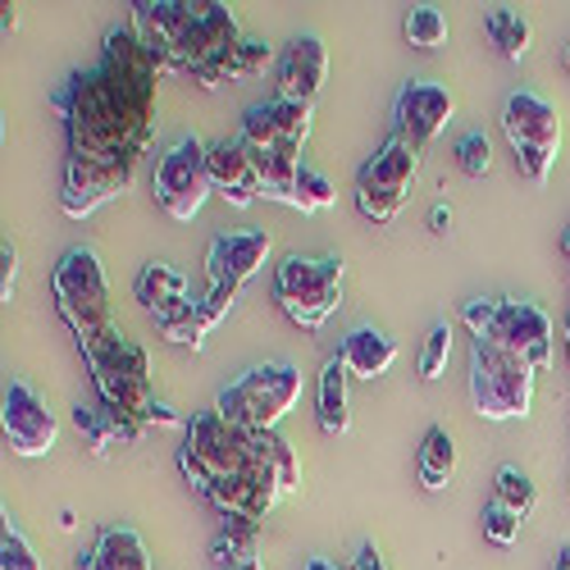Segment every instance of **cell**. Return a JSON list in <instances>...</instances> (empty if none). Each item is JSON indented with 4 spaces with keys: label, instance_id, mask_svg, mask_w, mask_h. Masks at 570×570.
Listing matches in <instances>:
<instances>
[{
    "label": "cell",
    "instance_id": "20",
    "mask_svg": "<svg viewBox=\"0 0 570 570\" xmlns=\"http://www.w3.org/2000/svg\"><path fill=\"white\" fill-rule=\"evenodd\" d=\"M73 424H78V434L87 439L91 456H101V461H106L115 448H132V443L141 439V424L119 420V415L106 411L101 402H78V406H73Z\"/></svg>",
    "mask_w": 570,
    "mask_h": 570
},
{
    "label": "cell",
    "instance_id": "42",
    "mask_svg": "<svg viewBox=\"0 0 570 570\" xmlns=\"http://www.w3.org/2000/svg\"><path fill=\"white\" fill-rule=\"evenodd\" d=\"M352 566H356V570H389V566H384V552H379L370 539L361 543V552H356V561H352Z\"/></svg>",
    "mask_w": 570,
    "mask_h": 570
},
{
    "label": "cell",
    "instance_id": "22",
    "mask_svg": "<svg viewBox=\"0 0 570 570\" xmlns=\"http://www.w3.org/2000/svg\"><path fill=\"white\" fill-rule=\"evenodd\" d=\"M78 570H151V557L132 525H110L97 534V548L78 557Z\"/></svg>",
    "mask_w": 570,
    "mask_h": 570
},
{
    "label": "cell",
    "instance_id": "26",
    "mask_svg": "<svg viewBox=\"0 0 570 570\" xmlns=\"http://www.w3.org/2000/svg\"><path fill=\"white\" fill-rule=\"evenodd\" d=\"M456 474V443L443 424H430L424 430V443H420V484L430 493H443Z\"/></svg>",
    "mask_w": 570,
    "mask_h": 570
},
{
    "label": "cell",
    "instance_id": "13",
    "mask_svg": "<svg viewBox=\"0 0 570 570\" xmlns=\"http://www.w3.org/2000/svg\"><path fill=\"white\" fill-rule=\"evenodd\" d=\"M269 252H274V237L265 228L215 237L210 252H206V278H210V288H215V283H237V288H243L252 274L265 269Z\"/></svg>",
    "mask_w": 570,
    "mask_h": 570
},
{
    "label": "cell",
    "instance_id": "7",
    "mask_svg": "<svg viewBox=\"0 0 570 570\" xmlns=\"http://www.w3.org/2000/svg\"><path fill=\"white\" fill-rule=\"evenodd\" d=\"M274 302L297 328H315L343 306V261L338 256H288L274 269Z\"/></svg>",
    "mask_w": 570,
    "mask_h": 570
},
{
    "label": "cell",
    "instance_id": "46",
    "mask_svg": "<svg viewBox=\"0 0 570 570\" xmlns=\"http://www.w3.org/2000/svg\"><path fill=\"white\" fill-rule=\"evenodd\" d=\"M552 570H570V543L557 548V566H552Z\"/></svg>",
    "mask_w": 570,
    "mask_h": 570
},
{
    "label": "cell",
    "instance_id": "23",
    "mask_svg": "<svg viewBox=\"0 0 570 570\" xmlns=\"http://www.w3.org/2000/svg\"><path fill=\"white\" fill-rule=\"evenodd\" d=\"M137 302L151 311V320H160V315H169V311H178V306H187L193 302V293H187V278L174 269V265H147L137 274Z\"/></svg>",
    "mask_w": 570,
    "mask_h": 570
},
{
    "label": "cell",
    "instance_id": "43",
    "mask_svg": "<svg viewBox=\"0 0 570 570\" xmlns=\"http://www.w3.org/2000/svg\"><path fill=\"white\" fill-rule=\"evenodd\" d=\"M430 228H434V233H448V228H452V206H448V202H439V206L430 210Z\"/></svg>",
    "mask_w": 570,
    "mask_h": 570
},
{
    "label": "cell",
    "instance_id": "21",
    "mask_svg": "<svg viewBox=\"0 0 570 570\" xmlns=\"http://www.w3.org/2000/svg\"><path fill=\"white\" fill-rule=\"evenodd\" d=\"M338 356H343V365H347L356 379H379V374H389V370L397 365V343L384 334V328L356 324L352 334L343 338Z\"/></svg>",
    "mask_w": 570,
    "mask_h": 570
},
{
    "label": "cell",
    "instance_id": "25",
    "mask_svg": "<svg viewBox=\"0 0 570 570\" xmlns=\"http://www.w3.org/2000/svg\"><path fill=\"white\" fill-rule=\"evenodd\" d=\"M261 520H224V530L210 543V570L224 566H243V561H261Z\"/></svg>",
    "mask_w": 570,
    "mask_h": 570
},
{
    "label": "cell",
    "instance_id": "15",
    "mask_svg": "<svg viewBox=\"0 0 570 570\" xmlns=\"http://www.w3.org/2000/svg\"><path fill=\"white\" fill-rule=\"evenodd\" d=\"M197 6L193 0H137L132 6V32L141 37V46L156 56V65L165 69L169 65V51H174V41L183 37V28L193 23Z\"/></svg>",
    "mask_w": 570,
    "mask_h": 570
},
{
    "label": "cell",
    "instance_id": "17",
    "mask_svg": "<svg viewBox=\"0 0 570 570\" xmlns=\"http://www.w3.org/2000/svg\"><path fill=\"white\" fill-rule=\"evenodd\" d=\"M278 498H283V489L269 480V474H228V480H215L206 493V502L224 520H261V525Z\"/></svg>",
    "mask_w": 570,
    "mask_h": 570
},
{
    "label": "cell",
    "instance_id": "16",
    "mask_svg": "<svg viewBox=\"0 0 570 570\" xmlns=\"http://www.w3.org/2000/svg\"><path fill=\"white\" fill-rule=\"evenodd\" d=\"M210 183L228 206H252L261 202V174L243 137H224L210 147Z\"/></svg>",
    "mask_w": 570,
    "mask_h": 570
},
{
    "label": "cell",
    "instance_id": "9",
    "mask_svg": "<svg viewBox=\"0 0 570 570\" xmlns=\"http://www.w3.org/2000/svg\"><path fill=\"white\" fill-rule=\"evenodd\" d=\"M156 202L169 219L187 224V219H197L206 197L215 193V183H210V147L197 137V132H183L174 147L156 160Z\"/></svg>",
    "mask_w": 570,
    "mask_h": 570
},
{
    "label": "cell",
    "instance_id": "28",
    "mask_svg": "<svg viewBox=\"0 0 570 570\" xmlns=\"http://www.w3.org/2000/svg\"><path fill=\"white\" fill-rule=\"evenodd\" d=\"M261 110H265V119L274 124V132H278L283 141H293V147H306V137H311V128H315V106L274 97V101H265Z\"/></svg>",
    "mask_w": 570,
    "mask_h": 570
},
{
    "label": "cell",
    "instance_id": "6",
    "mask_svg": "<svg viewBox=\"0 0 570 570\" xmlns=\"http://www.w3.org/2000/svg\"><path fill=\"white\" fill-rule=\"evenodd\" d=\"M461 320L474 338H493L520 352L534 370L552 365V315L520 297H474L461 306Z\"/></svg>",
    "mask_w": 570,
    "mask_h": 570
},
{
    "label": "cell",
    "instance_id": "33",
    "mask_svg": "<svg viewBox=\"0 0 570 570\" xmlns=\"http://www.w3.org/2000/svg\"><path fill=\"white\" fill-rule=\"evenodd\" d=\"M0 570H46L32 539L14 525V520H6V534H0Z\"/></svg>",
    "mask_w": 570,
    "mask_h": 570
},
{
    "label": "cell",
    "instance_id": "19",
    "mask_svg": "<svg viewBox=\"0 0 570 570\" xmlns=\"http://www.w3.org/2000/svg\"><path fill=\"white\" fill-rule=\"evenodd\" d=\"M82 361H87L91 374H119V379H137V384H151V356H147V347H141L137 338H128L119 324L110 328L97 347H87Z\"/></svg>",
    "mask_w": 570,
    "mask_h": 570
},
{
    "label": "cell",
    "instance_id": "36",
    "mask_svg": "<svg viewBox=\"0 0 570 570\" xmlns=\"http://www.w3.org/2000/svg\"><path fill=\"white\" fill-rule=\"evenodd\" d=\"M269 65H274V46L265 37H243V46H237V56H233V78L228 82L261 78Z\"/></svg>",
    "mask_w": 570,
    "mask_h": 570
},
{
    "label": "cell",
    "instance_id": "40",
    "mask_svg": "<svg viewBox=\"0 0 570 570\" xmlns=\"http://www.w3.org/2000/svg\"><path fill=\"white\" fill-rule=\"evenodd\" d=\"M233 302H237V283H215V288L202 297V324H206V334L233 311Z\"/></svg>",
    "mask_w": 570,
    "mask_h": 570
},
{
    "label": "cell",
    "instance_id": "47",
    "mask_svg": "<svg viewBox=\"0 0 570 570\" xmlns=\"http://www.w3.org/2000/svg\"><path fill=\"white\" fill-rule=\"evenodd\" d=\"M224 570H265V561H243V566H224Z\"/></svg>",
    "mask_w": 570,
    "mask_h": 570
},
{
    "label": "cell",
    "instance_id": "49",
    "mask_svg": "<svg viewBox=\"0 0 570 570\" xmlns=\"http://www.w3.org/2000/svg\"><path fill=\"white\" fill-rule=\"evenodd\" d=\"M566 65H570V46H566Z\"/></svg>",
    "mask_w": 570,
    "mask_h": 570
},
{
    "label": "cell",
    "instance_id": "35",
    "mask_svg": "<svg viewBox=\"0 0 570 570\" xmlns=\"http://www.w3.org/2000/svg\"><path fill=\"white\" fill-rule=\"evenodd\" d=\"M328 206H334V183H328L320 169L302 165V174H297V210L302 215H324Z\"/></svg>",
    "mask_w": 570,
    "mask_h": 570
},
{
    "label": "cell",
    "instance_id": "38",
    "mask_svg": "<svg viewBox=\"0 0 570 570\" xmlns=\"http://www.w3.org/2000/svg\"><path fill=\"white\" fill-rule=\"evenodd\" d=\"M456 165L470 174V178H484L493 169V147H489V137L484 132H465L456 141Z\"/></svg>",
    "mask_w": 570,
    "mask_h": 570
},
{
    "label": "cell",
    "instance_id": "11",
    "mask_svg": "<svg viewBox=\"0 0 570 570\" xmlns=\"http://www.w3.org/2000/svg\"><path fill=\"white\" fill-rule=\"evenodd\" d=\"M456 115V97L448 82H434V78H411L402 91H397V137L411 141L415 151H424L430 141L452 124Z\"/></svg>",
    "mask_w": 570,
    "mask_h": 570
},
{
    "label": "cell",
    "instance_id": "2",
    "mask_svg": "<svg viewBox=\"0 0 570 570\" xmlns=\"http://www.w3.org/2000/svg\"><path fill=\"white\" fill-rule=\"evenodd\" d=\"M178 470L183 480L193 484V493H210L215 480H228V474H269L278 484V474L269 470L265 452H261V434H247L228 424L219 411H202L187 420V439L178 448Z\"/></svg>",
    "mask_w": 570,
    "mask_h": 570
},
{
    "label": "cell",
    "instance_id": "29",
    "mask_svg": "<svg viewBox=\"0 0 570 570\" xmlns=\"http://www.w3.org/2000/svg\"><path fill=\"white\" fill-rule=\"evenodd\" d=\"M156 328H160V338H169L178 347H193V352H202L206 338H210L206 324H202V302L197 297L187 302V306H178V311H169V315H160Z\"/></svg>",
    "mask_w": 570,
    "mask_h": 570
},
{
    "label": "cell",
    "instance_id": "24",
    "mask_svg": "<svg viewBox=\"0 0 570 570\" xmlns=\"http://www.w3.org/2000/svg\"><path fill=\"white\" fill-rule=\"evenodd\" d=\"M347 379H352V370L343 365V356H334L324 365V374H320V430L328 434V439H338V434H347L352 430V411H347Z\"/></svg>",
    "mask_w": 570,
    "mask_h": 570
},
{
    "label": "cell",
    "instance_id": "5",
    "mask_svg": "<svg viewBox=\"0 0 570 570\" xmlns=\"http://www.w3.org/2000/svg\"><path fill=\"white\" fill-rule=\"evenodd\" d=\"M534 379L539 370L507 343H470V402L484 420H525L534 406Z\"/></svg>",
    "mask_w": 570,
    "mask_h": 570
},
{
    "label": "cell",
    "instance_id": "39",
    "mask_svg": "<svg viewBox=\"0 0 570 570\" xmlns=\"http://www.w3.org/2000/svg\"><path fill=\"white\" fill-rule=\"evenodd\" d=\"M406 202H411V193H365V187H356V206L374 224H393Z\"/></svg>",
    "mask_w": 570,
    "mask_h": 570
},
{
    "label": "cell",
    "instance_id": "44",
    "mask_svg": "<svg viewBox=\"0 0 570 570\" xmlns=\"http://www.w3.org/2000/svg\"><path fill=\"white\" fill-rule=\"evenodd\" d=\"M0 28H6V32L19 28V6H6V14H0Z\"/></svg>",
    "mask_w": 570,
    "mask_h": 570
},
{
    "label": "cell",
    "instance_id": "32",
    "mask_svg": "<svg viewBox=\"0 0 570 570\" xmlns=\"http://www.w3.org/2000/svg\"><path fill=\"white\" fill-rule=\"evenodd\" d=\"M406 41L415 46V51H439V46L448 41V14L439 6H415L402 23Z\"/></svg>",
    "mask_w": 570,
    "mask_h": 570
},
{
    "label": "cell",
    "instance_id": "8",
    "mask_svg": "<svg viewBox=\"0 0 570 570\" xmlns=\"http://www.w3.org/2000/svg\"><path fill=\"white\" fill-rule=\"evenodd\" d=\"M502 132L515 151V165L530 183H548L552 165H557V147H561V115L548 97L539 91H511L507 110H502Z\"/></svg>",
    "mask_w": 570,
    "mask_h": 570
},
{
    "label": "cell",
    "instance_id": "34",
    "mask_svg": "<svg viewBox=\"0 0 570 570\" xmlns=\"http://www.w3.org/2000/svg\"><path fill=\"white\" fill-rule=\"evenodd\" d=\"M448 356H452V324L439 320L430 328V338H424V347H420V379H430V384H434V379H443Z\"/></svg>",
    "mask_w": 570,
    "mask_h": 570
},
{
    "label": "cell",
    "instance_id": "12",
    "mask_svg": "<svg viewBox=\"0 0 570 570\" xmlns=\"http://www.w3.org/2000/svg\"><path fill=\"white\" fill-rule=\"evenodd\" d=\"M137 165H65V187H60V210L69 219H87L97 215L106 202L124 197L137 183Z\"/></svg>",
    "mask_w": 570,
    "mask_h": 570
},
{
    "label": "cell",
    "instance_id": "31",
    "mask_svg": "<svg viewBox=\"0 0 570 570\" xmlns=\"http://www.w3.org/2000/svg\"><path fill=\"white\" fill-rule=\"evenodd\" d=\"M261 452H265L269 470L278 474V489H283V498H288V493H297V489H302V461H297L293 443L283 439L278 430H269V434H261Z\"/></svg>",
    "mask_w": 570,
    "mask_h": 570
},
{
    "label": "cell",
    "instance_id": "48",
    "mask_svg": "<svg viewBox=\"0 0 570 570\" xmlns=\"http://www.w3.org/2000/svg\"><path fill=\"white\" fill-rule=\"evenodd\" d=\"M561 252H566V256H570V228H566V237H561Z\"/></svg>",
    "mask_w": 570,
    "mask_h": 570
},
{
    "label": "cell",
    "instance_id": "37",
    "mask_svg": "<svg viewBox=\"0 0 570 570\" xmlns=\"http://www.w3.org/2000/svg\"><path fill=\"white\" fill-rule=\"evenodd\" d=\"M520 525H525V520H520L511 507H502L498 498H489V507H484V534H489L498 548H511V543L520 539Z\"/></svg>",
    "mask_w": 570,
    "mask_h": 570
},
{
    "label": "cell",
    "instance_id": "30",
    "mask_svg": "<svg viewBox=\"0 0 570 570\" xmlns=\"http://www.w3.org/2000/svg\"><path fill=\"white\" fill-rule=\"evenodd\" d=\"M493 498H498L502 507H511L520 520H530V511L539 507V484H534L520 465H502L498 480H493Z\"/></svg>",
    "mask_w": 570,
    "mask_h": 570
},
{
    "label": "cell",
    "instance_id": "1",
    "mask_svg": "<svg viewBox=\"0 0 570 570\" xmlns=\"http://www.w3.org/2000/svg\"><path fill=\"white\" fill-rule=\"evenodd\" d=\"M165 69L141 46L132 23L106 32L101 60L65 78L51 97L69 132L73 165H137L156 141V91Z\"/></svg>",
    "mask_w": 570,
    "mask_h": 570
},
{
    "label": "cell",
    "instance_id": "4",
    "mask_svg": "<svg viewBox=\"0 0 570 570\" xmlns=\"http://www.w3.org/2000/svg\"><path fill=\"white\" fill-rule=\"evenodd\" d=\"M51 293H56V311L69 324V334L78 338V347H97L115 320H110V283H106V265L91 247H69L51 274Z\"/></svg>",
    "mask_w": 570,
    "mask_h": 570
},
{
    "label": "cell",
    "instance_id": "27",
    "mask_svg": "<svg viewBox=\"0 0 570 570\" xmlns=\"http://www.w3.org/2000/svg\"><path fill=\"white\" fill-rule=\"evenodd\" d=\"M489 37H493V46H498L507 60H525L530 56V41H534V28H530V19L520 14V10L498 6V10H489Z\"/></svg>",
    "mask_w": 570,
    "mask_h": 570
},
{
    "label": "cell",
    "instance_id": "45",
    "mask_svg": "<svg viewBox=\"0 0 570 570\" xmlns=\"http://www.w3.org/2000/svg\"><path fill=\"white\" fill-rule=\"evenodd\" d=\"M306 570H356V566H334V561H324V557H311Z\"/></svg>",
    "mask_w": 570,
    "mask_h": 570
},
{
    "label": "cell",
    "instance_id": "14",
    "mask_svg": "<svg viewBox=\"0 0 570 570\" xmlns=\"http://www.w3.org/2000/svg\"><path fill=\"white\" fill-rule=\"evenodd\" d=\"M324 78H328V46L315 32L293 37V46L283 51V65H278V97L315 106V97L324 91Z\"/></svg>",
    "mask_w": 570,
    "mask_h": 570
},
{
    "label": "cell",
    "instance_id": "41",
    "mask_svg": "<svg viewBox=\"0 0 570 570\" xmlns=\"http://www.w3.org/2000/svg\"><path fill=\"white\" fill-rule=\"evenodd\" d=\"M14 278H19V247L6 237V247H0V297H6V302L14 293Z\"/></svg>",
    "mask_w": 570,
    "mask_h": 570
},
{
    "label": "cell",
    "instance_id": "18",
    "mask_svg": "<svg viewBox=\"0 0 570 570\" xmlns=\"http://www.w3.org/2000/svg\"><path fill=\"white\" fill-rule=\"evenodd\" d=\"M415 174H420V151L393 132L384 147H379V151L361 165L356 187H365V193H411Z\"/></svg>",
    "mask_w": 570,
    "mask_h": 570
},
{
    "label": "cell",
    "instance_id": "3",
    "mask_svg": "<svg viewBox=\"0 0 570 570\" xmlns=\"http://www.w3.org/2000/svg\"><path fill=\"white\" fill-rule=\"evenodd\" d=\"M302 389H306V374L293 361H269V365L237 374L233 384H224L215 397V411L247 434H269L297 406Z\"/></svg>",
    "mask_w": 570,
    "mask_h": 570
},
{
    "label": "cell",
    "instance_id": "10",
    "mask_svg": "<svg viewBox=\"0 0 570 570\" xmlns=\"http://www.w3.org/2000/svg\"><path fill=\"white\" fill-rule=\"evenodd\" d=\"M0 424H6V443L19 456H46L60 443V420L28 379H10L6 397H0Z\"/></svg>",
    "mask_w": 570,
    "mask_h": 570
}]
</instances>
